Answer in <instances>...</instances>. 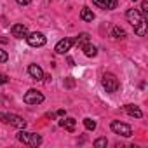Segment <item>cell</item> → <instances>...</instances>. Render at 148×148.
Returning <instances> with one entry per match:
<instances>
[{
	"label": "cell",
	"mask_w": 148,
	"mask_h": 148,
	"mask_svg": "<svg viewBox=\"0 0 148 148\" xmlns=\"http://www.w3.org/2000/svg\"><path fill=\"white\" fill-rule=\"evenodd\" d=\"M125 16H127V21L134 26L136 35L143 37V35L146 33V19H145V16L139 12V9H129Z\"/></svg>",
	"instance_id": "cell-1"
},
{
	"label": "cell",
	"mask_w": 148,
	"mask_h": 148,
	"mask_svg": "<svg viewBox=\"0 0 148 148\" xmlns=\"http://www.w3.org/2000/svg\"><path fill=\"white\" fill-rule=\"evenodd\" d=\"M18 139H19L23 145H28V146H38V145L42 143V136H40V134L26 132V131H19V132H18Z\"/></svg>",
	"instance_id": "cell-2"
},
{
	"label": "cell",
	"mask_w": 148,
	"mask_h": 148,
	"mask_svg": "<svg viewBox=\"0 0 148 148\" xmlns=\"http://www.w3.org/2000/svg\"><path fill=\"white\" fill-rule=\"evenodd\" d=\"M101 84H103L105 91H106V92H110V94L117 92V91H119V87H120L119 79H117L115 75H112V73H105L103 79H101Z\"/></svg>",
	"instance_id": "cell-3"
},
{
	"label": "cell",
	"mask_w": 148,
	"mask_h": 148,
	"mask_svg": "<svg viewBox=\"0 0 148 148\" xmlns=\"http://www.w3.org/2000/svg\"><path fill=\"white\" fill-rule=\"evenodd\" d=\"M110 127H112V131H113L115 134H120V136H124V138H129V136L132 134L131 125H127V124H124V122H120V120H113V122L110 124Z\"/></svg>",
	"instance_id": "cell-4"
},
{
	"label": "cell",
	"mask_w": 148,
	"mask_h": 148,
	"mask_svg": "<svg viewBox=\"0 0 148 148\" xmlns=\"http://www.w3.org/2000/svg\"><path fill=\"white\" fill-rule=\"evenodd\" d=\"M25 103L26 105H40L42 101H44V94L40 92V91H37V89H30L26 94H25Z\"/></svg>",
	"instance_id": "cell-5"
},
{
	"label": "cell",
	"mask_w": 148,
	"mask_h": 148,
	"mask_svg": "<svg viewBox=\"0 0 148 148\" xmlns=\"http://www.w3.org/2000/svg\"><path fill=\"white\" fill-rule=\"evenodd\" d=\"M26 40H28V44L32 47H42V45H45V37L40 32H33V33L26 35Z\"/></svg>",
	"instance_id": "cell-6"
},
{
	"label": "cell",
	"mask_w": 148,
	"mask_h": 148,
	"mask_svg": "<svg viewBox=\"0 0 148 148\" xmlns=\"http://www.w3.org/2000/svg\"><path fill=\"white\" fill-rule=\"evenodd\" d=\"M73 44H75V38H63V40H59L56 44V52L58 54H66L71 49Z\"/></svg>",
	"instance_id": "cell-7"
},
{
	"label": "cell",
	"mask_w": 148,
	"mask_h": 148,
	"mask_svg": "<svg viewBox=\"0 0 148 148\" xmlns=\"http://www.w3.org/2000/svg\"><path fill=\"white\" fill-rule=\"evenodd\" d=\"M7 124L18 127V129H25L26 127V120L21 119L19 115H14V113H7Z\"/></svg>",
	"instance_id": "cell-8"
},
{
	"label": "cell",
	"mask_w": 148,
	"mask_h": 148,
	"mask_svg": "<svg viewBox=\"0 0 148 148\" xmlns=\"http://www.w3.org/2000/svg\"><path fill=\"white\" fill-rule=\"evenodd\" d=\"M11 33H12V37H16V38H26V35H28V28H26L25 25L18 23V25H12Z\"/></svg>",
	"instance_id": "cell-9"
},
{
	"label": "cell",
	"mask_w": 148,
	"mask_h": 148,
	"mask_svg": "<svg viewBox=\"0 0 148 148\" xmlns=\"http://www.w3.org/2000/svg\"><path fill=\"white\" fill-rule=\"evenodd\" d=\"M28 73H30V77L35 79V80H42L44 79V70L38 64H30L28 66Z\"/></svg>",
	"instance_id": "cell-10"
},
{
	"label": "cell",
	"mask_w": 148,
	"mask_h": 148,
	"mask_svg": "<svg viewBox=\"0 0 148 148\" xmlns=\"http://www.w3.org/2000/svg\"><path fill=\"white\" fill-rule=\"evenodd\" d=\"M124 112H125L127 115H131V117H136V119H141V117H143V112H141L136 105H125V106H124Z\"/></svg>",
	"instance_id": "cell-11"
},
{
	"label": "cell",
	"mask_w": 148,
	"mask_h": 148,
	"mask_svg": "<svg viewBox=\"0 0 148 148\" xmlns=\"http://www.w3.org/2000/svg\"><path fill=\"white\" fill-rule=\"evenodd\" d=\"M75 119H71V117H68V119H63V120H59V125L61 127H64L66 131H70V132H73L75 131Z\"/></svg>",
	"instance_id": "cell-12"
},
{
	"label": "cell",
	"mask_w": 148,
	"mask_h": 148,
	"mask_svg": "<svg viewBox=\"0 0 148 148\" xmlns=\"http://www.w3.org/2000/svg\"><path fill=\"white\" fill-rule=\"evenodd\" d=\"M82 51H84V54L87 56V58H94L96 54H98V47L96 45H92V44H86V45H82Z\"/></svg>",
	"instance_id": "cell-13"
},
{
	"label": "cell",
	"mask_w": 148,
	"mask_h": 148,
	"mask_svg": "<svg viewBox=\"0 0 148 148\" xmlns=\"http://www.w3.org/2000/svg\"><path fill=\"white\" fill-rule=\"evenodd\" d=\"M80 18L84 19V21H87V23H91L92 19H94V12L89 9V7H82V11H80Z\"/></svg>",
	"instance_id": "cell-14"
},
{
	"label": "cell",
	"mask_w": 148,
	"mask_h": 148,
	"mask_svg": "<svg viewBox=\"0 0 148 148\" xmlns=\"http://www.w3.org/2000/svg\"><path fill=\"white\" fill-rule=\"evenodd\" d=\"M89 42V33H80L77 38H75V44L79 45V47H82V45H86Z\"/></svg>",
	"instance_id": "cell-15"
},
{
	"label": "cell",
	"mask_w": 148,
	"mask_h": 148,
	"mask_svg": "<svg viewBox=\"0 0 148 148\" xmlns=\"http://www.w3.org/2000/svg\"><path fill=\"white\" fill-rule=\"evenodd\" d=\"M112 37H113V38H124V37H125V32H124L120 26H113V30H112Z\"/></svg>",
	"instance_id": "cell-16"
},
{
	"label": "cell",
	"mask_w": 148,
	"mask_h": 148,
	"mask_svg": "<svg viewBox=\"0 0 148 148\" xmlns=\"http://www.w3.org/2000/svg\"><path fill=\"white\" fill-rule=\"evenodd\" d=\"M84 125H86L87 131H94L96 129V122L92 119H84Z\"/></svg>",
	"instance_id": "cell-17"
},
{
	"label": "cell",
	"mask_w": 148,
	"mask_h": 148,
	"mask_svg": "<svg viewBox=\"0 0 148 148\" xmlns=\"http://www.w3.org/2000/svg\"><path fill=\"white\" fill-rule=\"evenodd\" d=\"M92 145H94L96 148H101V146H106V145H108V141H106V138H99V139H96Z\"/></svg>",
	"instance_id": "cell-18"
},
{
	"label": "cell",
	"mask_w": 148,
	"mask_h": 148,
	"mask_svg": "<svg viewBox=\"0 0 148 148\" xmlns=\"http://www.w3.org/2000/svg\"><path fill=\"white\" fill-rule=\"evenodd\" d=\"M105 4H106V11H112V9H115L117 7V0H105Z\"/></svg>",
	"instance_id": "cell-19"
},
{
	"label": "cell",
	"mask_w": 148,
	"mask_h": 148,
	"mask_svg": "<svg viewBox=\"0 0 148 148\" xmlns=\"http://www.w3.org/2000/svg\"><path fill=\"white\" fill-rule=\"evenodd\" d=\"M7 61H9V54L0 47V63H7Z\"/></svg>",
	"instance_id": "cell-20"
},
{
	"label": "cell",
	"mask_w": 148,
	"mask_h": 148,
	"mask_svg": "<svg viewBox=\"0 0 148 148\" xmlns=\"http://www.w3.org/2000/svg\"><path fill=\"white\" fill-rule=\"evenodd\" d=\"M92 4L101 7V9H106V4H105V0H92Z\"/></svg>",
	"instance_id": "cell-21"
},
{
	"label": "cell",
	"mask_w": 148,
	"mask_h": 148,
	"mask_svg": "<svg viewBox=\"0 0 148 148\" xmlns=\"http://www.w3.org/2000/svg\"><path fill=\"white\" fill-rule=\"evenodd\" d=\"M7 82H9V77L4 75V73H0V86H4V84H7Z\"/></svg>",
	"instance_id": "cell-22"
},
{
	"label": "cell",
	"mask_w": 148,
	"mask_h": 148,
	"mask_svg": "<svg viewBox=\"0 0 148 148\" xmlns=\"http://www.w3.org/2000/svg\"><path fill=\"white\" fill-rule=\"evenodd\" d=\"M16 2H18L19 5H28V4L32 2V0H16Z\"/></svg>",
	"instance_id": "cell-23"
},
{
	"label": "cell",
	"mask_w": 148,
	"mask_h": 148,
	"mask_svg": "<svg viewBox=\"0 0 148 148\" xmlns=\"http://www.w3.org/2000/svg\"><path fill=\"white\" fill-rule=\"evenodd\" d=\"M0 120L7 124V113H2V112H0Z\"/></svg>",
	"instance_id": "cell-24"
},
{
	"label": "cell",
	"mask_w": 148,
	"mask_h": 148,
	"mask_svg": "<svg viewBox=\"0 0 148 148\" xmlns=\"http://www.w3.org/2000/svg\"><path fill=\"white\" fill-rule=\"evenodd\" d=\"M73 86H75V82H73V79H68V80H66V87H73Z\"/></svg>",
	"instance_id": "cell-25"
},
{
	"label": "cell",
	"mask_w": 148,
	"mask_h": 148,
	"mask_svg": "<svg viewBox=\"0 0 148 148\" xmlns=\"http://www.w3.org/2000/svg\"><path fill=\"white\" fill-rule=\"evenodd\" d=\"M56 115H59V117H63V115H64V110H58V113H56Z\"/></svg>",
	"instance_id": "cell-26"
},
{
	"label": "cell",
	"mask_w": 148,
	"mask_h": 148,
	"mask_svg": "<svg viewBox=\"0 0 148 148\" xmlns=\"http://www.w3.org/2000/svg\"><path fill=\"white\" fill-rule=\"evenodd\" d=\"M0 42H2V44H5V42H7V38H4V37H0Z\"/></svg>",
	"instance_id": "cell-27"
}]
</instances>
